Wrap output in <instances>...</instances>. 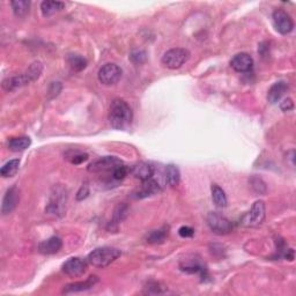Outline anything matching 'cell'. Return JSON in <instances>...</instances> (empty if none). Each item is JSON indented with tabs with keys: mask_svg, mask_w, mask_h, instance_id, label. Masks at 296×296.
<instances>
[{
	"mask_svg": "<svg viewBox=\"0 0 296 296\" xmlns=\"http://www.w3.org/2000/svg\"><path fill=\"white\" fill-rule=\"evenodd\" d=\"M120 255H121L120 250L116 249V248L111 246L97 248V249L93 250L88 255L87 262L94 267L104 268L109 266L111 263H114L116 259H118Z\"/></svg>",
	"mask_w": 296,
	"mask_h": 296,
	"instance_id": "7a4b0ae2",
	"label": "cell"
},
{
	"mask_svg": "<svg viewBox=\"0 0 296 296\" xmlns=\"http://www.w3.org/2000/svg\"><path fill=\"white\" fill-rule=\"evenodd\" d=\"M65 4L62 2H52V0H46L41 4V11L43 16L49 17L56 13L64 10Z\"/></svg>",
	"mask_w": 296,
	"mask_h": 296,
	"instance_id": "d6986e66",
	"label": "cell"
},
{
	"mask_svg": "<svg viewBox=\"0 0 296 296\" xmlns=\"http://www.w3.org/2000/svg\"><path fill=\"white\" fill-rule=\"evenodd\" d=\"M87 260L79 258V257H74V258H69L64 263L63 271L68 277L78 278L81 277L87 271Z\"/></svg>",
	"mask_w": 296,
	"mask_h": 296,
	"instance_id": "9c48e42d",
	"label": "cell"
},
{
	"mask_svg": "<svg viewBox=\"0 0 296 296\" xmlns=\"http://www.w3.org/2000/svg\"><path fill=\"white\" fill-rule=\"evenodd\" d=\"M88 194H89V186L87 185V183H85V184L81 185V188L79 189V191H78L77 200L81 202V200H84L88 197Z\"/></svg>",
	"mask_w": 296,
	"mask_h": 296,
	"instance_id": "1f68e13d",
	"label": "cell"
},
{
	"mask_svg": "<svg viewBox=\"0 0 296 296\" xmlns=\"http://www.w3.org/2000/svg\"><path fill=\"white\" fill-rule=\"evenodd\" d=\"M19 167H20L19 159L11 160L3 165V168L0 169V174H2L3 177H12L15 175L17 170H19Z\"/></svg>",
	"mask_w": 296,
	"mask_h": 296,
	"instance_id": "4316f807",
	"label": "cell"
},
{
	"mask_svg": "<svg viewBox=\"0 0 296 296\" xmlns=\"http://www.w3.org/2000/svg\"><path fill=\"white\" fill-rule=\"evenodd\" d=\"M161 192V188L158 182H155L154 180H147L142 181L141 185L134 191L133 192V198L136 199H143L147 197H152V195L159 194Z\"/></svg>",
	"mask_w": 296,
	"mask_h": 296,
	"instance_id": "8fae6325",
	"label": "cell"
},
{
	"mask_svg": "<svg viewBox=\"0 0 296 296\" xmlns=\"http://www.w3.org/2000/svg\"><path fill=\"white\" fill-rule=\"evenodd\" d=\"M98 80L102 85L112 86L117 84L121 78V68L118 65L108 63L100 68L98 71Z\"/></svg>",
	"mask_w": 296,
	"mask_h": 296,
	"instance_id": "8992f818",
	"label": "cell"
},
{
	"mask_svg": "<svg viewBox=\"0 0 296 296\" xmlns=\"http://www.w3.org/2000/svg\"><path fill=\"white\" fill-rule=\"evenodd\" d=\"M272 19L274 28H276L277 32L280 33L281 35L289 34L294 28L293 19H291V16L284 10L274 11Z\"/></svg>",
	"mask_w": 296,
	"mask_h": 296,
	"instance_id": "ba28073f",
	"label": "cell"
},
{
	"mask_svg": "<svg viewBox=\"0 0 296 296\" xmlns=\"http://www.w3.org/2000/svg\"><path fill=\"white\" fill-rule=\"evenodd\" d=\"M109 123L115 130H126L132 123L133 112L128 102L115 98L109 109Z\"/></svg>",
	"mask_w": 296,
	"mask_h": 296,
	"instance_id": "6da1fadb",
	"label": "cell"
},
{
	"mask_svg": "<svg viewBox=\"0 0 296 296\" xmlns=\"http://www.w3.org/2000/svg\"><path fill=\"white\" fill-rule=\"evenodd\" d=\"M98 279L96 276H91L85 281L73 282V284H69L64 287L63 294H73V293H80V291L88 290L91 288V287H94Z\"/></svg>",
	"mask_w": 296,
	"mask_h": 296,
	"instance_id": "9a60e30c",
	"label": "cell"
},
{
	"mask_svg": "<svg viewBox=\"0 0 296 296\" xmlns=\"http://www.w3.org/2000/svg\"><path fill=\"white\" fill-rule=\"evenodd\" d=\"M66 205V193L63 189H56V192L52 193L49 205L46 207L47 213L52 214H63Z\"/></svg>",
	"mask_w": 296,
	"mask_h": 296,
	"instance_id": "30bf717a",
	"label": "cell"
},
{
	"mask_svg": "<svg viewBox=\"0 0 296 296\" xmlns=\"http://www.w3.org/2000/svg\"><path fill=\"white\" fill-rule=\"evenodd\" d=\"M123 164L121 161L116 158V156H103L95 160L88 165V171L90 172H106V171H114L118 165Z\"/></svg>",
	"mask_w": 296,
	"mask_h": 296,
	"instance_id": "52a82bcc",
	"label": "cell"
},
{
	"mask_svg": "<svg viewBox=\"0 0 296 296\" xmlns=\"http://www.w3.org/2000/svg\"><path fill=\"white\" fill-rule=\"evenodd\" d=\"M129 172H130V169L126 167V165L120 164L115 169L114 171H112V177H114L116 181H121L129 175Z\"/></svg>",
	"mask_w": 296,
	"mask_h": 296,
	"instance_id": "f1b7e54d",
	"label": "cell"
},
{
	"mask_svg": "<svg viewBox=\"0 0 296 296\" xmlns=\"http://www.w3.org/2000/svg\"><path fill=\"white\" fill-rule=\"evenodd\" d=\"M132 175L140 181L151 180L154 175V168L153 165L146 162H140L134 165L132 168Z\"/></svg>",
	"mask_w": 296,
	"mask_h": 296,
	"instance_id": "ac0fdd59",
	"label": "cell"
},
{
	"mask_svg": "<svg viewBox=\"0 0 296 296\" xmlns=\"http://www.w3.org/2000/svg\"><path fill=\"white\" fill-rule=\"evenodd\" d=\"M207 225L212 232L217 235H227L233 230L232 222L216 212H211L207 215Z\"/></svg>",
	"mask_w": 296,
	"mask_h": 296,
	"instance_id": "277c9868",
	"label": "cell"
},
{
	"mask_svg": "<svg viewBox=\"0 0 296 296\" xmlns=\"http://www.w3.org/2000/svg\"><path fill=\"white\" fill-rule=\"evenodd\" d=\"M168 227H162L158 230H153L147 235L146 241L150 244H161L165 241V238L168 237Z\"/></svg>",
	"mask_w": 296,
	"mask_h": 296,
	"instance_id": "44dd1931",
	"label": "cell"
},
{
	"mask_svg": "<svg viewBox=\"0 0 296 296\" xmlns=\"http://www.w3.org/2000/svg\"><path fill=\"white\" fill-rule=\"evenodd\" d=\"M288 89V85L285 81H278L271 86L267 93V101L271 104H276L284 96L285 93Z\"/></svg>",
	"mask_w": 296,
	"mask_h": 296,
	"instance_id": "e0dca14e",
	"label": "cell"
},
{
	"mask_svg": "<svg viewBox=\"0 0 296 296\" xmlns=\"http://www.w3.org/2000/svg\"><path fill=\"white\" fill-rule=\"evenodd\" d=\"M280 109L282 111H290V110H293L294 109V103H293V100L291 98H286V100H284V101H282L281 103H280Z\"/></svg>",
	"mask_w": 296,
	"mask_h": 296,
	"instance_id": "836d02e7",
	"label": "cell"
},
{
	"mask_svg": "<svg viewBox=\"0 0 296 296\" xmlns=\"http://www.w3.org/2000/svg\"><path fill=\"white\" fill-rule=\"evenodd\" d=\"M128 212H129V208L126 205H118L117 206V208L115 210V213H114V222L115 224H119V222L123 221L126 215H128Z\"/></svg>",
	"mask_w": 296,
	"mask_h": 296,
	"instance_id": "83f0119b",
	"label": "cell"
},
{
	"mask_svg": "<svg viewBox=\"0 0 296 296\" xmlns=\"http://www.w3.org/2000/svg\"><path fill=\"white\" fill-rule=\"evenodd\" d=\"M212 199L217 207H226L227 206V195L225 191L222 190L219 185H212Z\"/></svg>",
	"mask_w": 296,
	"mask_h": 296,
	"instance_id": "cb8c5ba5",
	"label": "cell"
},
{
	"mask_svg": "<svg viewBox=\"0 0 296 296\" xmlns=\"http://www.w3.org/2000/svg\"><path fill=\"white\" fill-rule=\"evenodd\" d=\"M181 180V174L175 164H169L165 167V182L170 186H176Z\"/></svg>",
	"mask_w": 296,
	"mask_h": 296,
	"instance_id": "7402d4cb",
	"label": "cell"
},
{
	"mask_svg": "<svg viewBox=\"0 0 296 296\" xmlns=\"http://www.w3.org/2000/svg\"><path fill=\"white\" fill-rule=\"evenodd\" d=\"M88 160V155L86 153H76L72 156H69V162L73 164H81Z\"/></svg>",
	"mask_w": 296,
	"mask_h": 296,
	"instance_id": "4dcf8cb0",
	"label": "cell"
},
{
	"mask_svg": "<svg viewBox=\"0 0 296 296\" xmlns=\"http://www.w3.org/2000/svg\"><path fill=\"white\" fill-rule=\"evenodd\" d=\"M130 58H131L134 64H142L146 62L147 56L143 51H134L132 52L131 56H130Z\"/></svg>",
	"mask_w": 296,
	"mask_h": 296,
	"instance_id": "f546056e",
	"label": "cell"
},
{
	"mask_svg": "<svg viewBox=\"0 0 296 296\" xmlns=\"http://www.w3.org/2000/svg\"><path fill=\"white\" fill-rule=\"evenodd\" d=\"M230 66L238 73H246L254 67V59L250 55L242 52L234 56L233 59L230 60Z\"/></svg>",
	"mask_w": 296,
	"mask_h": 296,
	"instance_id": "7c38bea8",
	"label": "cell"
},
{
	"mask_svg": "<svg viewBox=\"0 0 296 296\" xmlns=\"http://www.w3.org/2000/svg\"><path fill=\"white\" fill-rule=\"evenodd\" d=\"M190 58V52L182 47H175V49L168 50L162 56V64L165 67L170 69H177L182 67Z\"/></svg>",
	"mask_w": 296,
	"mask_h": 296,
	"instance_id": "3957f363",
	"label": "cell"
},
{
	"mask_svg": "<svg viewBox=\"0 0 296 296\" xmlns=\"http://www.w3.org/2000/svg\"><path fill=\"white\" fill-rule=\"evenodd\" d=\"M265 219V204L263 200H257L252 205L251 210L243 217L242 224L245 227H257L262 225Z\"/></svg>",
	"mask_w": 296,
	"mask_h": 296,
	"instance_id": "5b68a950",
	"label": "cell"
},
{
	"mask_svg": "<svg viewBox=\"0 0 296 296\" xmlns=\"http://www.w3.org/2000/svg\"><path fill=\"white\" fill-rule=\"evenodd\" d=\"M67 63L72 69L77 72H80L82 69H85L87 67V60L86 58L82 57L80 55H68L67 57Z\"/></svg>",
	"mask_w": 296,
	"mask_h": 296,
	"instance_id": "484cf974",
	"label": "cell"
},
{
	"mask_svg": "<svg viewBox=\"0 0 296 296\" xmlns=\"http://www.w3.org/2000/svg\"><path fill=\"white\" fill-rule=\"evenodd\" d=\"M30 82H33V80L27 73L21 74V76L6 78V79L3 81V89L6 91H13L17 88H21V87H23L26 85H29Z\"/></svg>",
	"mask_w": 296,
	"mask_h": 296,
	"instance_id": "5bb4252c",
	"label": "cell"
},
{
	"mask_svg": "<svg viewBox=\"0 0 296 296\" xmlns=\"http://www.w3.org/2000/svg\"><path fill=\"white\" fill-rule=\"evenodd\" d=\"M178 234H180V236L183 238H188L193 236L194 230L191 227H188V226H183V227L178 229Z\"/></svg>",
	"mask_w": 296,
	"mask_h": 296,
	"instance_id": "d6a6232c",
	"label": "cell"
},
{
	"mask_svg": "<svg viewBox=\"0 0 296 296\" xmlns=\"http://www.w3.org/2000/svg\"><path fill=\"white\" fill-rule=\"evenodd\" d=\"M62 246H63L62 238L57 236H52L45 239V241H42L40 244H38V251H40L42 255H55L59 252V250L62 249Z\"/></svg>",
	"mask_w": 296,
	"mask_h": 296,
	"instance_id": "2e32d148",
	"label": "cell"
},
{
	"mask_svg": "<svg viewBox=\"0 0 296 296\" xmlns=\"http://www.w3.org/2000/svg\"><path fill=\"white\" fill-rule=\"evenodd\" d=\"M20 200V193L16 186H12L11 189L7 190L5 197L3 199V205H2V213L4 215L10 214L13 211L15 210Z\"/></svg>",
	"mask_w": 296,
	"mask_h": 296,
	"instance_id": "4fadbf2b",
	"label": "cell"
},
{
	"mask_svg": "<svg viewBox=\"0 0 296 296\" xmlns=\"http://www.w3.org/2000/svg\"><path fill=\"white\" fill-rule=\"evenodd\" d=\"M181 269L184 272L188 273H200L202 277L206 276V268L204 265L200 264L198 260H190V262L185 263V264H181Z\"/></svg>",
	"mask_w": 296,
	"mask_h": 296,
	"instance_id": "d4e9b609",
	"label": "cell"
},
{
	"mask_svg": "<svg viewBox=\"0 0 296 296\" xmlns=\"http://www.w3.org/2000/svg\"><path fill=\"white\" fill-rule=\"evenodd\" d=\"M32 145V140L29 137H16L12 138L8 141V148L12 152H22L26 151L27 148Z\"/></svg>",
	"mask_w": 296,
	"mask_h": 296,
	"instance_id": "ffe728a7",
	"label": "cell"
},
{
	"mask_svg": "<svg viewBox=\"0 0 296 296\" xmlns=\"http://www.w3.org/2000/svg\"><path fill=\"white\" fill-rule=\"evenodd\" d=\"M30 4L32 3L29 0H14V2H11V6L16 16L23 17L29 13Z\"/></svg>",
	"mask_w": 296,
	"mask_h": 296,
	"instance_id": "603a6c76",
	"label": "cell"
}]
</instances>
